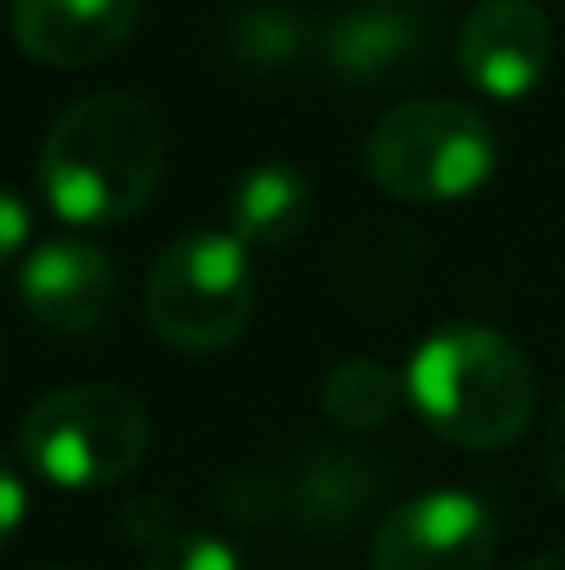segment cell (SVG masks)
Returning <instances> with one entry per match:
<instances>
[{
	"label": "cell",
	"instance_id": "15",
	"mask_svg": "<svg viewBox=\"0 0 565 570\" xmlns=\"http://www.w3.org/2000/svg\"><path fill=\"white\" fill-rule=\"evenodd\" d=\"M140 570H240V556L226 541H216V535L180 531L176 541L156 546Z\"/></svg>",
	"mask_w": 565,
	"mask_h": 570
},
{
	"label": "cell",
	"instance_id": "17",
	"mask_svg": "<svg viewBox=\"0 0 565 570\" xmlns=\"http://www.w3.org/2000/svg\"><path fill=\"white\" fill-rule=\"evenodd\" d=\"M26 240H30V206L10 186H0V266H10Z\"/></svg>",
	"mask_w": 565,
	"mask_h": 570
},
{
	"label": "cell",
	"instance_id": "3",
	"mask_svg": "<svg viewBox=\"0 0 565 570\" xmlns=\"http://www.w3.org/2000/svg\"><path fill=\"white\" fill-rule=\"evenodd\" d=\"M150 445V415L126 385L80 381L40 395L20 421V455L60 491L126 481Z\"/></svg>",
	"mask_w": 565,
	"mask_h": 570
},
{
	"label": "cell",
	"instance_id": "11",
	"mask_svg": "<svg viewBox=\"0 0 565 570\" xmlns=\"http://www.w3.org/2000/svg\"><path fill=\"white\" fill-rule=\"evenodd\" d=\"M426 46V10L416 0H366L330 20L320 36L326 70L346 86H380L396 70L416 66Z\"/></svg>",
	"mask_w": 565,
	"mask_h": 570
},
{
	"label": "cell",
	"instance_id": "7",
	"mask_svg": "<svg viewBox=\"0 0 565 570\" xmlns=\"http://www.w3.org/2000/svg\"><path fill=\"white\" fill-rule=\"evenodd\" d=\"M500 525L470 491H426L370 535V570H490Z\"/></svg>",
	"mask_w": 565,
	"mask_h": 570
},
{
	"label": "cell",
	"instance_id": "16",
	"mask_svg": "<svg viewBox=\"0 0 565 570\" xmlns=\"http://www.w3.org/2000/svg\"><path fill=\"white\" fill-rule=\"evenodd\" d=\"M126 531L136 546H146V556L156 551V546L176 541L180 525H176V511H170V501H160V495H136V501L126 505Z\"/></svg>",
	"mask_w": 565,
	"mask_h": 570
},
{
	"label": "cell",
	"instance_id": "5",
	"mask_svg": "<svg viewBox=\"0 0 565 570\" xmlns=\"http://www.w3.org/2000/svg\"><path fill=\"white\" fill-rule=\"evenodd\" d=\"M256 311L250 250L230 230H190L170 240L146 276V321L186 355L226 351Z\"/></svg>",
	"mask_w": 565,
	"mask_h": 570
},
{
	"label": "cell",
	"instance_id": "6",
	"mask_svg": "<svg viewBox=\"0 0 565 570\" xmlns=\"http://www.w3.org/2000/svg\"><path fill=\"white\" fill-rule=\"evenodd\" d=\"M380 495V471L370 461L340 451H316L306 461L286 465L280 475H230L220 505L236 521H256V525H296L310 535H336L350 521L376 505Z\"/></svg>",
	"mask_w": 565,
	"mask_h": 570
},
{
	"label": "cell",
	"instance_id": "9",
	"mask_svg": "<svg viewBox=\"0 0 565 570\" xmlns=\"http://www.w3.org/2000/svg\"><path fill=\"white\" fill-rule=\"evenodd\" d=\"M116 261L80 236L40 240L20 266V301L50 335H90L116 305Z\"/></svg>",
	"mask_w": 565,
	"mask_h": 570
},
{
	"label": "cell",
	"instance_id": "20",
	"mask_svg": "<svg viewBox=\"0 0 565 570\" xmlns=\"http://www.w3.org/2000/svg\"><path fill=\"white\" fill-rule=\"evenodd\" d=\"M521 570H565V546H556V551H541L536 561H526Z\"/></svg>",
	"mask_w": 565,
	"mask_h": 570
},
{
	"label": "cell",
	"instance_id": "4",
	"mask_svg": "<svg viewBox=\"0 0 565 570\" xmlns=\"http://www.w3.org/2000/svg\"><path fill=\"white\" fill-rule=\"evenodd\" d=\"M366 170L386 196L460 200L496 170V130L460 100H406L366 136Z\"/></svg>",
	"mask_w": 565,
	"mask_h": 570
},
{
	"label": "cell",
	"instance_id": "10",
	"mask_svg": "<svg viewBox=\"0 0 565 570\" xmlns=\"http://www.w3.org/2000/svg\"><path fill=\"white\" fill-rule=\"evenodd\" d=\"M140 10L146 0H10V36L40 66L76 70L126 46Z\"/></svg>",
	"mask_w": 565,
	"mask_h": 570
},
{
	"label": "cell",
	"instance_id": "12",
	"mask_svg": "<svg viewBox=\"0 0 565 570\" xmlns=\"http://www.w3.org/2000/svg\"><path fill=\"white\" fill-rule=\"evenodd\" d=\"M316 216V196H310V180L300 176L286 160H270L256 166L250 176L236 180L230 190V236L240 246H266L280 250L290 240H300V230Z\"/></svg>",
	"mask_w": 565,
	"mask_h": 570
},
{
	"label": "cell",
	"instance_id": "18",
	"mask_svg": "<svg viewBox=\"0 0 565 570\" xmlns=\"http://www.w3.org/2000/svg\"><path fill=\"white\" fill-rule=\"evenodd\" d=\"M26 481H20V471L0 455V546H10V535L20 531V521H26Z\"/></svg>",
	"mask_w": 565,
	"mask_h": 570
},
{
	"label": "cell",
	"instance_id": "14",
	"mask_svg": "<svg viewBox=\"0 0 565 570\" xmlns=\"http://www.w3.org/2000/svg\"><path fill=\"white\" fill-rule=\"evenodd\" d=\"M300 46V20L286 10H250L236 20V56L256 70L286 66Z\"/></svg>",
	"mask_w": 565,
	"mask_h": 570
},
{
	"label": "cell",
	"instance_id": "19",
	"mask_svg": "<svg viewBox=\"0 0 565 570\" xmlns=\"http://www.w3.org/2000/svg\"><path fill=\"white\" fill-rule=\"evenodd\" d=\"M546 475L565 495V395H561L556 415H551V431H546Z\"/></svg>",
	"mask_w": 565,
	"mask_h": 570
},
{
	"label": "cell",
	"instance_id": "1",
	"mask_svg": "<svg viewBox=\"0 0 565 570\" xmlns=\"http://www.w3.org/2000/svg\"><path fill=\"white\" fill-rule=\"evenodd\" d=\"M40 190L70 226H120L150 200L166 170L156 110L126 90L80 96L50 120L40 146Z\"/></svg>",
	"mask_w": 565,
	"mask_h": 570
},
{
	"label": "cell",
	"instance_id": "8",
	"mask_svg": "<svg viewBox=\"0 0 565 570\" xmlns=\"http://www.w3.org/2000/svg\"><path fill=\"white\" fill-rule=\"evenodd\" d=\"M456 56L486 96H526L556 60V26L536 0H480L460 26Z\"/></svg>",
	"mask_w": 565,
	"mask_h": 570
},
{
	"label": "cell",
	"instance_id": "2",
	"mask_svg": "<svg viewBox=\"0 0 565 570\" xmlns=\"http://www.w3.org/2000/svg\"><path fill=\"white\" fill-rule=\"evenodd\" d=\"M406 395L440 441L500 451L536 415V371L511 335L490 325H446L410 355Z\"/></svg>",
	"mask_w": 565,
	"mask_h": 570
},
{
	"label": "cell",
	"instance_id": "13",
	"mask_svg": "<svg viewBox=\"0 0 565 570\" xmlns=\"http://www.w3.org/2000/svg\"><path fill=\"white\" fill-rule=\"evenodd\" d=\"M406 381L396 371H386L370 355H350L320 381V411L340 425V431H376L396 415Z\"/></svg>",
	"mask_w": 565,
	"mask_h": 570
}]
</instances>
